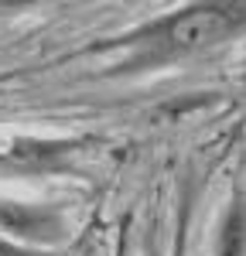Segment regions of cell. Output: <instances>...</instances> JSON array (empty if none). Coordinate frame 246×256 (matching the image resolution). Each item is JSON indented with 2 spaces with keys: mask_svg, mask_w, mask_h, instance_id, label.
Returning <instances> with one entry per match:
<instances>
[{
  "mask_svg": "<svg viewBox=\"0 0 246 256\" xmlns=\"http://www.w3.org/2000/svg\"><path fill=\"white\" fill-rule=\"evenodd\" d=\"M246 28V4H192L168 18L147 20L140 28L126 31L120 38H110L96 44V52L110 48H130L134 55L120 68L130 72L137 65H158V62L178 58L188 52H202L219 41L236 38Z\"/></svg>",
  "mask_w": 246,
  "mask_h": 256,
  "instance_id": "obj_1",
  "label": "cell"
},
{
  "mask_svg": "<svg viewBox=\"0 0 246 256\" xmlns=\"http://www.w3.org/2000/svg\"><path fill=\"white\" fill-rule=\"evenodd\" d=\"M0 239L44 253V246H58L68 239V222L55 205L0 198Z\"/></svg>",
  "mask_w": 246,
  "mask_h": 256,
  "instance_id": "obj_2",
  "label": "cell"
},
{
  "mask_svg": "<svg viewBox=\"0 0 246 256\" xmlns=\"http://www.w3.org/2000/svg\"><path fill=\"white\" fill-rule=\"evenodd\" d=\"M79 147H82L79 140H44V137L0 140V174H44V171H62Z\"/></svg>",
  "mask_w": 246,
  "mask_h": 256,
  "instance_id": "obj_3",
  "label": "cell"
},
{
  "mask_svg": "<svg viewBox=\"0 0 246 256\" xmlns=\"http://www.w3.org/2000/svg\"><path fill=\"white\" fill-rule=\"evenodd\" d=\"M216 256H246V205L240 195L232 198V205L222 218Z\"/></svg>",
  "mask_w": 246,
  "mask_h": 256,
  "instance_id": "obj_4",
  "label": "cell"
},
{
  "mask_svg": "<svg viewBox=\"0 0 246 256\" xmlns=\"http://www.w3.org/2000/svg\"><path fill=\"white\" fill-rule=\"evenodd\" d=\"M0 256H44V253H34V250H24V246H14V242L0 239Z\"/></svg>",
  "mask_w": 246,
  "mask_h": 256,
  "instance_id": "obj_5",
  "label": "cell"
}]
</instances>
